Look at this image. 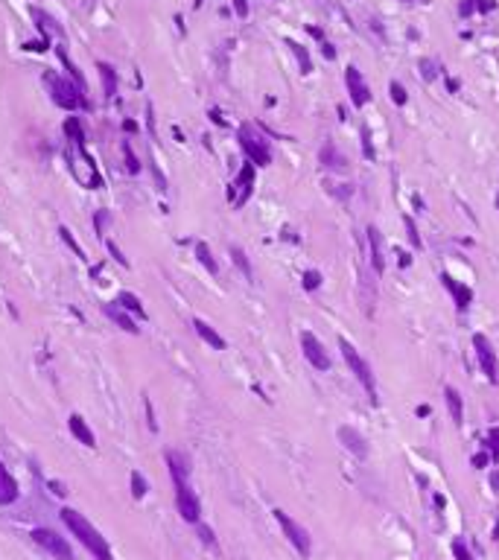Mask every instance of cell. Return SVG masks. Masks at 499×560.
Instances as JSON below:
<instances>
[{
	"instance_id": "1",
	"label": "cell",
	"mask_w": 499,
	"mask_h": 560,
	"mask_svg": "<svg viewBox=\"0 0 499 560\" xmlns=\"http://www.w3.org/2000/svg\"><path fill=\"white\" fill-rule=\"evenodd\" d=\"M167 467H169V476H173V484H176V508L184 522H196L202 519V502L196 490L190 488V462L181 453L176 450H167Z\"/></svg>"
},
{
	"instance_id": "2",
	"label": "cell",
	"mask_w": 499,
	"mask_h": 560,
	"mask_svg": "<svg viewBox=\"0 0 499 560\" xmlns=\"http://www.w3.org/2000/svg\"><path fill=\"white\" fill-rule=\"evenodd\" d=\"M62 522L67 526V531L76 537L85 549H88L96 560H114V554H112V546H108V540L103 537L100 531H96L94 526L88 519H85L79 511H73V508H65L62 511Z\"/></svg>"
},
{
	"instance_id": "3",
	"label": "cell",
	"mask_w": 499,
	"mask_h": 560,
	"mask_svg": "<svg viewBox=\"0 0 499 560\" xmlns=\"http://www.w3.org/2000/svg\"><path fill=\"white\" fill-rule=\"evenodd\" d=\"M339 351H342V359H345V365L350 368V373H354L357 382L365 388V394L371 397V403L376 406V403H380V397H376V377H374V368L368 365V359H365V356L357 351V344L348 342L345 335L339 339Z\"/></svg>"
},
{
	"instance_id": "4",
	"label": "cell",
	"mask_w": 499,
	"mask_h": 560,
	"mask_svg": "<svg viewBox=\"0 0 499 560\" xmlns=\"http://www.w3.org/2000/svg\"><path fill=\"white\" fill-rule=\"evenodd\" d=\"M44 82H47V88H50L53 103H56V105H62L65 111H76V108L91 111L88 96H85V91H82L73 79H67V76H56V73H44Z\"/></svg>"
},
{
	"instance_id": "5",
	"label": "cell",
	"mask_w": 499,
	"mask_h": 560,
	"mask_svg": "<svg viewBox=\"0 0 499 560\" xmlns=\"http://www.w3.org/2000/svg\"><path fill=\"white\" fill-rule=\"evenodd\" d=\"M237 141H240V149H242V155H246V160H251L254 167H269L272 164L269 141H266V134L257 126L242 123L240 132H237Z\"/></svg>"
},
{
	"instance_id": "6",
	"label": "cell",
	"mask_w": 499,
	"mask_h": 560,
	"mask_svg": "<svg viewBox=\"0 0 499 560\" xmlns=\"http://www.w3.org/2000/svg\"><path fill=\"white\" fill-rule=\"evenodd\" d=\"M473 351H476V362L485 377H488V382L499 385V356H496L493 342L485 333H473Z\"/></svg>"
},
{
	"instance_id": "7",
	"label": "cell",
	"mask_w": 499,
	"mask_h": 560,
	"mask_svg": "<svg viewBox=\"0 0 499 560\" xmlns=\"http://www.w3.org/2000/svg\"><path fill=\"white\" fill-rule=\"evenodd\" d=\"M275 519H277V526H281V531L286 534V540L292 543V546H295V549H298V554L301 557H310V552H312V540H310V531L307 528H304L301 526V522H295V519H292L286 511H281V508H277V511H275Z\"/></svg>"
},
{
	"instance_id": "8",
	"label": "cell",
	"mask_w": 499,
	"mask_h": 560,
	"mask_svg": "<svg viewBox=\"0 0 499 560\" xmlns=\"http://www.w3.org/2000/svg\"><path fill=\"white\" fill-rule=\"evenodd\" d=\"M301 351H304V359L315 368V371H321V373H327L333 368V359H330V353H327V347L321 344V339L315 333H310V330H304L301 333Z\"/></svg>"
},
{
	"instance_id": "9",
	"label": "cell",
	"mask_w": 499,
	"mask_h": 560,
	"mask_svg": "<svg viewBox=\"0 0 499 560\" xmlns=\"http://www.w3.org/2000/svg\"><path fill=\"white\" fill-rule=\"evenodd\" d=\"M32 540H35L39 549H44L47 554H53L56 560H73V552H70V546H67V540L62 537V534H56L50 528H35Z\"/></svg>"
},
{
	"instance_id": "10",
	"label": "cell",
	"mask_w": 499,
	"mask_h": 560,
	"mask_svg": "<svg viewBox=\"0 0 499 560\" xmlns=\"http://www.w3.org/2000/svg\"><path fill=\"white\" fill-rule=\"evenodd\" d=\"M254 181H257V167H254L251 160H246V164H242V169H240V176H237V181H234V190H231V198H234L237 207H242V205H246L248 198H251Z\"/></svg>"
},
{
	"instance_id": "11",
	"label": "cell",
	"mask_w": 499,
	"mask_h": 560,
	"mask_svg": "<svg viewBox=\"0 0 499 560\" xmlns=\"http://www.w3.org/2000/svg\"><path fill=\"white\" fill-rule=\"evenodd\" d=\"M441 283H444V289L449 292V298H453V304H456V309L458 313H467V309L473 307V289L467 283H461V280H456L449 271H441Z\"/></svg>"
},
{
	"instance_id": "12",
	"label": "cell",
	"mask_w": 499,
	"mask_h": 560,
	"mask_svg": "<svg viewBox=\"0 0 499 560\" xmlns=\"http://www.w3.org/2000/svg\"><path fill=\"white\" fill-rule=\"evenodd\" d=\"M345 85H348V94H350V103H354L357 108H365L371 103V88H368V82H365L362 73L350 65L345 70Z\"/></svg>"
},
{
	"instance_id": "13",
	"label": "cell",
	"mask_w": 499,
	"mask_h": 560,
	"mask_svg": "<svg viewBox=\"0 0 499 560\" xmlns=\"http://www.w3.org/2000/svg\"><path fill=\"white\" fill-rule=\"evenodd\" d=\"M103 313H105L108 318H112V321H114V324H117L120 330H126L129 335H138V333H140V327L135 324V318H131V315H129L126 309L120 307L117 301H112V304H103Z\"/></svg>"
},
{
	"instance_id": "14",
	"label": "cell",
	"mask_w": 499,
	"mask_h": 560,
	"mask_svg": "<svg viewBox=\"0 0 499 560\" xmlns=\"http://www.w3.org/2000/svg\"><path fill=\"white\" fill-rule=\"evenodd\" d=\"M339 441H342L357 458H368V441L354 426H339Z\"/></svg>"
},
{
	"instance_id": "15",
	"label": "cell",
	"mask_w": 499,
	"mask_h": 560,
	"mask_svg": "<svg viewBox=\"0 0 499 560\" xmlns=\"http://www.w3.org/2000/svg\"><path fill=\"white\" fill-rule=\"evenodd\" d=\"M67 426H70V435H73V438H76L82 446H91V450H94V446H96V438H94V432H91V426H88V423H85V417L82 415H76V412H73L70 417H67Z\"/></svg>"
},
{
	"instance_id": "16",
	"label": "cell",
	"mask_w": 499,
	"mask_h": 560,
	"mask_svg": "<svg viewBox=\"0 0 499 560\" xmlns=\"http://www.w3.org/2000/svg\"><path fill=\"white\" fill-rule=\"evenodd\" d=\"M18 481L15 476L6 470V464L0 462V505H12V502H18Z\"/></svg>"
},
{
	"instance_id": "17",
	"label": "cell",
	"mask_w": 499,
	"mask_h": 560,
	"mask_svg": "<svg viewBox=\"0 0 499 560\" xmlns=\"http://www.w3.org/2000/svg\"><path fill=\"white\" fill-rule=\"evenodd\" d=\"M368 245H371V263H374V271L383 275L385 271V251H383V236L374 225H368Z\"/></svg>"
},
{
	"instance_id": "18",
	"label": "cell",
	"mask_w": 499,
	"mask_h": 560,
	"mask_svg": "<svg viewBox=\"0 0 499 560\" xmlns=\"http://www.w3.org/2000/svg\"><path fill=\"white\" fill-rule=\"evenodd\" d=\"M193 330H196V333H199V339H202V342H208V344L213 347V351H225V347H228V342H225L222 335H219L204 318H193Z\"/></svg>"
},
{
	"instance_id": "19",
	"label": "cell",
	"mask_w": 499,
	"mask_h": 560,
	"mask_svg": "<svg viewBox=\"0 0 499 560\" xmlns=\"http://www.w3.org/2000/svg\"><path fill=\"white\" fill-rule=\"evenodd\" d=\"M444 397H447L449 417H453L456 426H461V423H465V400H461V394L453 388V385H447V388H444Z\"/></svg>"
},
{
	"instance_id": "20",
	"label": "cell",
	"mask_w": 499,
	"mask_h": 560,
	"mask_svg": "<svg viewBox=\"0 0 499 560\" xmlns=\"http://www.w3.org/2000/svg\"><path fill=\"white\" fill-rule=\"evenodd\" d=\"M319 160L327 167V169H336V172H345L348 169V164H345V158H342V152L333 146V143H324L321 146V152H319Z\"/></svg>"
},
{
	"instance_id": "21",
	"label": "cell",
	"mask_w": 499,
	"mask_h": 560,
	"mask_svg": "<svg viewBox=\"0 0 499 560\" xmlns=\"http://www.w3.org/2000/svg\"><path fill=\"white\" fill-rule=\"evenodd\" d=\"M196 260L211 271L213 278H219V263L213 260V251H211V245H208V242H202V240L196 242Z\"/></svg>"
},
{
	"instance_id": "22",
	"label": "cell",
	"mask_w": 499,
	"mask_h": 560,
	"mask_svg": "<svg viewBox=\"0 0 499 560\" xmlns=\"http://www.w3.org/2000/svg\"><path fill=\"white\" fill-rule=\"evenodd\" d=\"M117 304L123 307L126 313H135L138 318L146 321V309H143V304H140V298H138V295H131V292H120V295H117Z\"/></svg>"
},
{
	"instance_id": "23",
	"label": "cell",
	"mask_w": 499,
	"mask_h": 560,
	"mask_svg": "<svg viewBox=\"0 0 499 560\" xmlns=\"http://www.w3.org/2000/svg\"><path fill=\"white\" fill-rule=\"evenodd\" d=\"M96 70H100V76H103V91H105V96H114V94H117V73H114V68L105 65V61H100V65H96Z\"/></svg>"
},
{
	"instance_id": "24",
	"label": "cell",
	"mask_w": 499,
	"mask_h": 560,
	"mask_svg": "<svg viewBox=\"0 0 499 560\" xmlns=\"http://www.w3.org/2000/svg\"><path fill=\"white\" fill-rule=\"evenodd\" d=\"M231 260H234V266L246 275V280H254V269H251V263H248V257H246V251H242L240 245H231Z\"/></svg>"
},
{
	"instance_id": "25",
	"label": "cell",
	"mask_w": 499,
	"mask_h": 560,
	"mask_svg": "<svg viewBox=\"0 0 499 560\" xmlns=\"http://www.w3.org/2000/svg\"><path fill=\"white\" fill-rule=\"evenodd\" d=\"M32 18L39 21V30H41V35H44V39H47V32H56V35H62V27H59V23H56V21L50 18V15H44L41 9H32ZM47 41H50V39H47Z\"/></svg>"
},
{
	"instance_id": "26",
	"label": "cell",
	"mask_w": 499,
	"mask_h": 560,
	"mask_svg": "<svg viewBox=\"0 0 499 560\" xmlns=\"http://www.w3.org/2000/svg\"><path fill=\"white\" fill-rule=\"evenodd\" d=\"M65 134H67V138L76 143V146H85V129H82L79 117H67V120H65Z\"/></svg>"
},
{
	"instance_id": "27",
	"label": "cell",
	"mask_w": 499,
	"mask_h": 560,
	"mask_svg": "<svg viewBox=\"0 0 499 560\" xmlns=\"http://www.w3.org/2000/svg\"><path fill=\"white\" fill-rule=\"evenodd\" d=\"M59 59H62V65H65V70H67V76H70L73 82H76L82 91H85V76L79 73V68L70 61V56H67V50H65V47H59Z\"/></svg>"
},
{
	"instance_id": "28",
	"label": "cell",
	"mask_w": 499,
	"mask_h": 560,
	"mask_svg": "<svg viewBox=\"0 0 499 560\" xmlns=\"http://www.w3.org/2000/svg\"><path fill=\"white\" fill-rule=\"evenodd\" d=\"M286 47L295 53V59H298V65H301V73H312V59H310V53L304 50V44H298V41H286Z\"/></svg>"
},
{
	"instance_id": "29",
	"label": "cell",
	"mask_w": 499,
	"mask_h": 560,
	"mask_svg": "<svg viewBox=\"0 0 499 560\" xmlns=\"http://www.w3.org/2000/svg\"><path fill=\"white\" fill-rule=\"evenodd\" d=\"M321 283H324V275H321L319 269H307V271H304V289H307V292H319Z\"/></svg>"
},
{
	"instance_id": "30",
	"label": "cell",
	"mask_w": 499,
	"mask_h": 560,
	"mask_svg": "<svg viewBox=\"0 0 499 560\" xmlns=\"http://www.w3.org/2000/svg\"><path fill=\"white\" fill-rule=\"evenodd\" d=\"M476 9H482V12H491L493 9V0H465V3H461L458 6V12H461V15H473V12H476Z\"/></svg>"
},
{
	"instance_id": "31",
	"label": "cell",
	"mask_w": 499,
	"mask_h": 560,
	"mask_svg": "<svg viewBox=\"0 0 499 560\" xmlns=\"http://www.w3.org/2000/svg\"><path fill=\"white\" fill-rule=\"evenodd\" d=\"M123 158H126V169L131 172V176H138V172H140V160H138L135 149H131V143H129V141L123 143Z\"/></svg>"
},
{
	"instance_id": "32",
	"label": "cell",
	"mask_w": 499,
	"mask_h": 560,
	"mask_svg": "<svg viewBox=\"0 0 499 560\" xmlns=\"http://www.w3.org/2000/svg\"><path fill=\"white\" fill-rule=\"evenodd\" d=\"M488 453H491V462L493 464H499V426H491L488 429Z\"/></svg>"
},
{
	"instance_id": "33",
	"label": "cell",
	"mask_w": 499,
	"mask_h": 560,
	"mask_svg": "<svg viewBox=\"0 0 499 560\" xmlns=\"http://www.w3.org/2000/svg\"><path fill=\"white\" fill-rule=\"evenodd\" d=\"M146 490H149V484H146V479H143V473H131V493H135V499H143L146 496Z\"/></svg>"
},
{
	"instance_id": "34",
	"label": "cell",
	"mask_w": 499,
	"mask_h": 560,
	"mask_svg": "<svg viewBox=\"0 0 499 560\" xmlns=\"http://www.w3.org/2000/svg\"><path fill=\"white\" fill-rule=\"evenodd\" d=\"M449 549H453V557H456V560H473V554H470V549H467V543L461 540V537H456Z\"/></svg>"
},
{
	"instance_id": "35",
	"label": "cell",
	"mask_w": 499,
	"mask_h": 560,
	"mask_svg": "<svg viewBox=\"0 0 499 560\" xmlns=\"http://www.w3.org/2000/svg\"><path fill=\"white\" fill-rule=\"evenodd\" d=\"M388 91H392L394 105H406V103H409V94H406V88H403L400 82H392V85H388Z\"/></svg>"
},
{
	"instance_id": "36",
	"label": "cell",
	"mask_w": 499,
	"mask_h": 560,
	"mask_svg": "<svg viewBox=\"0 0 499 560\" xmlns=\"http://www.w3.org/2000/svg\"><path fill=\"white\" fill-rule=\"evenodd\" d=\"M403 222H406V231H409L412 248H418V251H421V248H423V242H421V234H418V228H415V219H412V216H406Z\"/></svg>"
},
{
	"instance_id": "37",
	"label": "cell",
	"mask_w": 499,
	"mask_h": 560,
	"mask_svg": "<svg viewBox=\"0 0 499 560\" xmlns=\"http://www.w3.org/2000/svg\"><path fill=\"white\" fill-rule=\"evenodd\" d=\"M59 234H62V242L73 248V254H76V257H82V260H85V251H82V248H79V242H76V240H73V234H70V231H67L65 225H62V228H59Z\"/></svg>"
},
{
	"instance_id": "38",
	"label": "cell",
	"mask_w": 499,
	"mask_h": 560,
	"mask_svg": "<svg viewBox=\"0 0 499 560\" xmlns=\"http://www.w3.org/2000/svg\"><path fill=\"white\" fill-rule=\"evenodd\" d=\"M362 146H365V158L374 160L376 155H374V146H371V132H368V129H362Z\"/></svg>"
},
{
	"instance_id": "39",
	"label": "cell",
	"mask_w": 499,
	"mask_h": 560,
	"mask_svg": "<svg viewBox=\"0 0 499 560\" xmlns=\"http://www.w3.org/2000/svg\"><path fill=\"white\" fill-rule=\"evenodd\" d=\"M143 406H146V420H149V429L158 432V420H155V412H152V400H149V397H143Z\"/></svg>"
},
{
	"instance_id": "40",
	"label": "cell",
	"mask_w": 499,
	"mask_h": 560,
	"mask_svg": "<svg viewBox=\"0 0 499 560\" xmlns=\"http://www.w3.org/2000/svg\"><path fill=\"white\" fill-rule=\"evenodd\" d=\"M199 526V537H202V543H208V546H213L216 540H213V531L208 528V526H202V522H196Z\"/></svg>"
},
{
	"instance_id": "41",
	"label": "cell",
	"mask_w": 499,
	"mask_h": 560,
	"mask_svg": "<svg viewBox=\"0 0 499 560\" xmlns=\"http://www.w3.org/2000/svg\"><path fill=\"white\" fill-rule=\"evenodd\" d=\"M108 251H112V254H114V260H117V263H120V266H123V269H129V260L123 257V251H120V248H117L114 242H108Z\"/></svg>"
},
{
	"instance_id": "42",
	"label": "cell",
	"mask_w": 499,
	"mask_h": 560,
	"mask_svg": "<svg viewBox=\"0 0 499 560\" xmlns=\"http://www.w3.org/2000/svg\"><path fill=\"white\" fill-rule=\"evenodd\" d=\"M234 3V12L240 18H248V0H231Z\"/></svg>"
},
{
	"instance_id": "43",
	"label": "cell",
	"mask_w": 499,
	"mask_h": 560,
	"mask_svg": "<svg viewBox=\"0 0 499 560\" xmlns=\"http://www.w3.org/2000/svg\"><path fill=\"white\" fill-rule=\"evenodd\" d=\"M488 462H491V453H479V455H473V467H476V470H482Z\"/></svg>"
},
{
	"instance_id": "44",
	"label": "cell",
	"mask_w": 499,
	"mask_h": 560,
	"mask_svg": "<svg viewBox=\"0 0 499 560\" xmlns=\"http://www.w3.org/2000/svg\"><path fill=\"white\" fill-rule=\"evenodd\" d=\"M123 129H126L129 134H135V132H138V123H135V120H126V123H123Z\"/></svg>"
},
{
	"instance_id": "45",
	"label": "cell",
	"mask_w": 499,
	"mask_h": 560,
	"mask_svg": "<svg viewBox=\"0 0 499 560\" xmlns=\"http://www.w3.org/2000/svg\"><path fill=\"white\" fill-rule=\"evenodd\" d=\"M50 488H53V493H56V496H65V493H67V490H65L59 481H50Z\"/></svg>"
},
{
	"instance_id": "46",
	"label": "cell",
	"mask_w": 499,
	"mask_h": 560,
	"mask_svg": "<svg viewBox=\"0 0 499 560\" xmlns=\"http://www.w3.org/2000/svg\"><path fill=\"white\" fill-rule=\"evenodd\" d=\"M491 488H493V490H499V470H496L493 476H491Z\"/></svg>"
},
{
	"instance_id": "47",
	"label": "cell",
	"mask_w": 499,
	"mask_h": 560,
	"mask_svg": "<svg viewBox=\"0 0 499 560\" xmlns=\"http://www.w3.org/2000/svg\"><path fill=\"white\" fill-rule=\"evenodd\" d=\"M496 210H499V193H496Z\"/></svg>"
}]
</instances>
